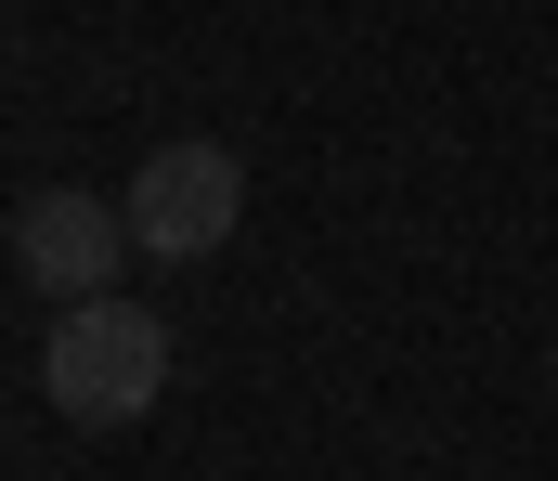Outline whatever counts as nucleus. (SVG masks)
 <instances>
[{"mask_svg": "<svg viewBox=\"0 0 558 481\" xmlns=\"http://www.w3.org/2000/svg\"><path fill=\"white\" fill-rule=\"evenodd\" d=\"M131 248L143 261H221L234 248V221H247V157L234 144H208V131H182V144H156L131 169Z\"/></svg>", "mask_w": 558, "mask_h": 481, "instance_id": "2", "label": "nucleus"}, {"mask_svg": "<svg viewBox=\"0 0 558 481\" xmlns=\"http://www.w3.org/2000/svg\"><path fill=\"white\" fill-rule=\"evenodd\" d=\"M39 390H52L65 430H143L169 404V325L131 313L118 287L105 300H65L52 338H39Z\"/></svg>", "mask_w": 558, "mask_h": 481, "instance_id": "1", "label": "nucleus"}, {"mask_svg": "<svg viewBox=\"0 0 558 481\" xmlns=\"http://www.w3.org/2000/svg\"><path fill=\"white\" fill-rule=\"evenodd\" d=\"M118 261H131V208H118V195H92V182H39V195L13 208V274H26L39 300H105Z\"/></svg>", "mask_w": 558, "mask_h": 481, "instance_id": "3", "label": "nucleus"}]
</instances>
